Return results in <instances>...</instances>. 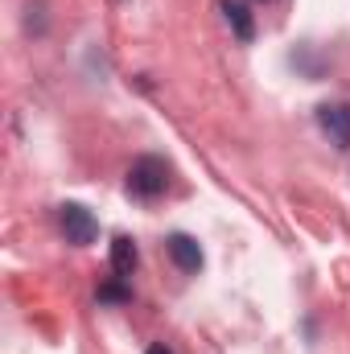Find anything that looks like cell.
<instances>
[{"instance_id":"obj_1","label":"cell","mask_w":350,"mask_h":354,"mask_svg":"<svg viewBox=\"0 0 350 354\" xmlns=\"http://www.w3.org/2000/svg\"><path fill=\"white\" fill-rule=\"evenodd\" d=\"M169 189V165L161 157H136L128 169V194L136 198H161Z\"/></svg>"},{"instance_id":"obj_2","label":"cell","mask_w":350,"mask_h":354,"mask_svg":"<svg viewBox=\"0 0 350 354\" xmlns=\"http://www.w3.org/2000/svg\"><path fill=\"white\" fill-rule=\"evenodd\" d=\"M58 223H62V231H66V243H79V248L95 243V235H99L95 214H91L87 206H79V202L58 206Z\"/></svg>"},{"instance_id":"obj_3","label":"cell","mask_w":350,"mask_h":354,"mask_svg":"<svg viewBox=\"0 0 350 354\" xmlns=\"http://www.w3.org/2000/svg\"><path fill=\"white\" fill-rule=\"evenodd\" d=\"M317 128L330 136V145L350 149V107L347 103H322L317 107Z\"/></svg>"},{"instance_id":"obj_4","label":"cell","mask_w":350,"mask_h":354,"mask_svg":"<svg viewBox=\"0 0 350 354\" xmlns=\"http://www.w3.org/2000/svg\"><path fill=\"white\" fill-rule=\"evenodd\" d=\"M165 248H169V260H174L181 272H198V268H202V248H198L190 235H169Z\"/></svg>"},{"instance_id":"obj_5","label":"cell","mask_w":350,"mask_h":354,"mask_svg":"<svg viewBox=\"0 0 350 354\" xmlns=\"http://www.w3.org/2000/svg\"><path fill=\"white\" fill-rule=\"evenodd\" d=\"M136 264H140V252H136V243H132L128 235H116V239H111V272L128 280V276L136 272Z\"/></svg>"},{"instance_id":"obj_6","label":"cell","mask_w":350,"mask_h":354,"mask_svg":"<svg viewBox=\"0 0 350 354\" xmlns=\"http://www.w3.org/2000/svg\"><path fill=\"white\" fill-rule=\"evenodd\" d=\"M223 17H227V25L235 29V37H239V41H252V37H256V21H252L248 4H239V0H227V4H223Z\"/></svg>"},{"instance_id":"obj_7","label":"cell","mask_w":350,"mask_h":354,"mask_svg":"<svg viewBox=\"0 0 350 354\" xmlns=\"http://www.w3.org/2000/svg\"><path fill=\"white\" fill-rule=\"evenodd\" d=\"M99 301H111V305H124V301H132V292L124 288V276H116L111 284H99Z\"/></svg>"},{"instance_id":"obj_8","label":"cell","mask_w":350,"mask_h":354,"mask_svg":"<svg viewBox=\"0 0 350 354\" xmlns=\"http://www.w3.org/2000/svg\"><path fill=\"white\" fill-rule=\"evenodd\" d=\"M149 354H174V351H169V346H161V342H157V346H149Z\"/></svg>"}]
</instances>
